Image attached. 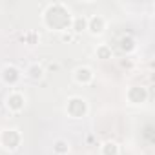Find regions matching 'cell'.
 I'll return each mask as SVG.
<instances>
[{
	"label": "cell",
	"instance_id": "cell-1",
	"mask_svg": "<svg viewBox=\"0 0 155 155\" xmlns=\"http://www.w3.org/2000/svg\"><path fill=\"white\" fill-rule=\"evenodd\" d=\"M71 18L73 13L66 2H51L42 11V26L49 31H57L58 35L69 29Z\"/></svg>",
	"mask_w": 155,
	"mask_h": 155
},
{
	"label": "cell",
	"instance_id": "cell-2",
	"mask_svg": "<svg viewBox=\"0 0 155 155\" xmlns=\"http://www.w3.org/2000/svg\"><path fill=\"white\" fill-rule=\"evenodd\" d=\"M64 113L69 117V119H75V120H81L84 117H88L90 113V102L81 97V95H73L66 101L64 104Z\"/></svg>",
	"mask_w": 155,
	"mask_h": 155
},
{
	"label": "cell",
	"instance_id": "cell-3",
	"mask_svg": "<svg viewBox=\"0 0 155 155\" xmlns=\"http://www.w3.org/2000/svg\"><path fill=\"white\" fill-rule=\"evenodd\" d=\"M22 131L18 128H2L0 130V148L6 151H17L22 146Z\"/></svg>",
	"mask_w": 155,
	"mask_h": 155
},
{
	"label": "cell",
	"instance_id": "cell-4",
	"mask_svg": "<svg viewBox=\"0 0 155 155\" xmlns=\"http://www.w3.org/2000/svg\"><path fill=\"white\" fill-rule=\"evenodd\" d=\"M22 77H24V73H22V69L18 68V66H15V64H4L2 66V69H0V81H2L6 86H9L11 90H15L20 82H22Z\"/></svg>",
	"mask_w": 155,
	"mask_h": 155
},
{
	"label": "cell",
	"instance_id": "cell-5",
	"mask_svg": "<svg viewBox=\"0 0 155 155\" xmlns=\"http://www.w3.org/2000/svg\"><path fill=\"white\" fill-rule=\"evenodd\" d=\"M26 104H28V99H26V95H24L20 90H11V91L4 97V106H6V110H8L9 113H13V115L24 111Z\"/></svg>",
	"mask_w": 155,
	"mask_h": 155
},
{
	"label": "cell",
	"instance_id": "cell-6",
	"mask_svg": "<svg viewBox=\"0 0 155 155\" xmlns=\"http://www.w3.org/2000/svg\"><path fill=\"white\" fill-rule=\"evenodd\" d=\"M150 99V91L146 86H139V84H133L126 90V102L131 104V106H142L146 104Z\"/></svg>",
	"mask_w": 155,
	"mask_h": 155
},
{
	"label": "cell",
	"instance_id": "cell-7",
	"mask_svg": "<svg viewBox=\"0 0 155 155\" xmlns=\"http://www.w3.org/2000/svg\"><path fill=\"white\" fill-rule=\"evenodd\" d=\"M73 77V82L79 84V86H90L95 81V71L90 66H77L71 73Z\"/></svg>",
	"mask_w": 155,
	"mask_h": 155
},
{
	"label": "cell",
	"instance_id": "cell-8",
	"mask_svg": "<svg viewBox=\"0 0 155 155\" xmlns=\"http://www.w3.org/2000/svg\"><path fill=\"white\" fill-rule=\"evenodd\" d=\"M108 29V20L102 17V15H91L88 17V28L86 31L91 35V37H102Z\"/></svg>",
	"mask_w": 155,
	"mask_h": 155
},
{
	"label": "cell",
	"instance_id": "cell-9",
	"mask_svg": "<svg viewBox=\"0 0 155 155\" xmlns=\"http://www.w3.org/2000/svg\"><path fill=\"white\" fill-rule=\"evenodd\" d=\"M24 77L29 79L31 82H40L46 77V66L40 62H29L24 69Z\"/></svg>",
	"mask_w": 155,
	"mask_h": 155
},
{
	"label": "cell",
	"instance_id": "cell-10",
	"mask_svg": "<svg viewBox=\"0 0 155 155\" xmlns=\"http://www.w3.org/2000/svg\"><path fill=\"white\" fill-rule=\"evenodd\" d=\"M86 28H88V17H84V15H73L71 26H69V31H71L73 35L79 37L81 33L86 31Z\"/></svg>",
	"mask_w": 155,
	"mask_h": 155
},
{
	"label": "cell",
	"instance_id": "cell-11",
	"mask_svg": "<svg viewBox=\"0 0 155 155\" xmlns=\"http://www.w3.org/2000/svg\"><path fill=\"white\" fill-rule=\"evenodd\" d=\"M119 48H120V51L124 53V55H131V53H135L137 51V40L131 37V35H124V37H120V40H119Z\"/></svg>",
	"mask_w": 155,
	"mask_h": 155
},
{
	"label": "cell",
	"instance_id": "cell-12",
	"mask_svg": "<svg viewBox=\"0 0 155 155\" xmlns=\"http://www.w3.org/2000/svg\"><path fill=\"white\" fill-rule=\"evenodd\" d=\"M99 153L101 155H120V146H119V142L108 139L99 146Z\"/></svg>",
	"mask_w": 155,
	"mask_h": 155
},
{
	"label": "cell",
	"instance_id": "cell-13",
	"mask_svg": "<svg viewBox=\"0 0 155 155\" xmlns=\"http://www.w3.org/2000/svg\"><path fill=\"white\" fill-rule=\"evenodd\" d=\"M95 57L99 60H110L113 58V49L110 44H97L95 46Z\"/></svg>",
	"mask_w": 155,
	"mask_h": 155
},
{
	"label": "cell",
	"instance_id": "cell-14",
	"mask_svg": "<svg viewBox=\"0 0 155 155\" xmlns=\"http://www.w3.org/2000/svg\"><path fill=\"white\" fill-rule=\"evenodd\" d=\"M69 151H71V146H69V142L66 139L58 137V139L53 140V153L55 155H68Z\"/></svg>",
	"mask_w": 155,
	"mask_h": 155
},
{
	"label": "cell",
	"instance_id": "cell-15",
	"mask_svg": "<svg viewBox=\"0 0 155 155\" xmlns=\"http://www.w3.org/2000/svg\"><path fill=\"white\" fill-rule=\"evenodd\" d=\"M22 40H24L28 46H35V44H38L40 35H38L37 31H26V33L22 35Z\"/></svg>",
	"mask_w": 155,
	"mask_h": 155
},
{
	"label": "cell",
	"instance_id": "cell-16",
	"mask_svg": "<svg viewBox=\"0 0 155 155\" xmlns=\"http://www.w3.org/2000/svg\"><path fill=\"white\" fill-rule=\"evenodd\" d=\"M58 37H60V42H64V44H71V42L77 38V35H73L69 29H68V31H64V33H60Z\"/></svg>",
	"mask_w": 155,
	"mask_h": 155
},
{
	"label": "cell",
	"instance_id": "cell-17",
	"mask_svg": "<svg viewBox=\"0 0 155 155\" xmlns=\"http://www.w3.org/2000/svg\"><path fill=\"white\" fill-rule=\"evenodd\" d=\"M58 69H60V64H58V62H49L48 68H46V73H49V71H58Z\"/></svg>",
	"mask_w": 155,
	"mask_h": 155
}]
</instances>
